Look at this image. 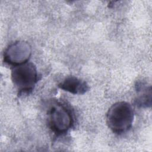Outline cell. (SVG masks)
I'll return each instance as SVG.
<instances>
[{
    "instance_id": "cell-4",
    "label": "cell",
    "mask_w": 152,
    "mask_h": 152,
    "mask_svg": "<svg viewBox=\"0 0 152 152\" xmlns=\"http://www.w3.org/2000/svg\"><path fill=\"white\" fill-rule=\"evenodd\" d=\"M31 55V47L26 41H17L8 46L4 53V62L14 66L26 63Z\"/></svg>"
},
{
    "instance_id": "cell-5",
    "label": "cell",
    "mask_w": 152,
    "mask_h": 152,
    "mask_svg": "<svg viewBox=\"0 0 152 152\" xmlns=\"http://www.w3.org/2000/svg\"><path fill=\"white\" fill-rule=\"evenodd\" d=\"M58 87L74 94H83L89 90L87 83L74 76H68L59 84Z\"/></svg>"
},
{
    "instance_id": "cell-1",
    "label": "cell",
    "mask_w": 152,
    "mask_h": 152,
    "mask_svg": "<svg viewBox=\"0 0 152 152\" xmlns=\"http://www.w3.org/2000/svg\"><path fill=\"white\" fill-rule=\"evenodd\" d=\"M134 112L130 103L124 101L112 104L106 114V123L115 134H122L132 127Z\"/></svg>"
},
{
    "instance_id": "cell-3",
    "label": "cell",
    "mask_w": 152,
    "mask_h": 152,
    "mask_svg": "<svg viewBox=\"0 0 152 152\" xmlns=\"http://www.w3.org/2000/svg\"><path fill=\"white\" fill-rule=\"evenodd\" d=\"M11 76L12 82L18 91L19 94L30 93L38 80L36 66L30 62L14 66Z\"/></svg>"
},
{
    "instance_id": "cell-2",
    "label": "cell",
    "mask_w": 152,
    "mask_h": 152,
    "mask_svg": "<svg viewBox=\"0 0 152 152\" xmlns=\"http://www.w3.org/2000/svg\"><path fill=\"white\" fill-rule=\"evenodd\" d=\"M47 121L49 128L57 135L66 133L74 124L71 110L61 102H55L50 106Z\"/></svg>"
},
{
    "instance_id": "cell-6",
    "label": "cell",
    "mask_w": 152,
    "mask_h": 152,
    "mask_svg": "<svg viewBox=\"0 0 152 152\" xmlns=\"http://www.w3.org/2000/svg\"><path fill=\"white\" fill-rule=\"evenodd\" d=\"M137 97L135 103L140 107L147 108L151 106V86L147 83L138 81L135 84Z\"/></svg>"
}]
</instances>
